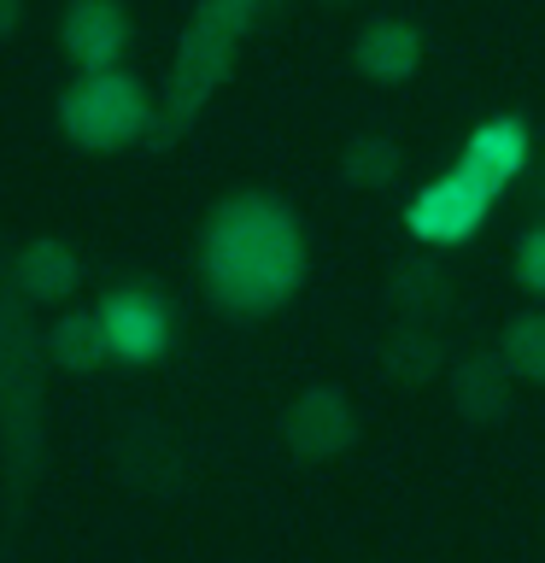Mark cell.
I'll list each match as a JSON object with an SVG mask.
<instances>
[{
	"label": "cell",
	"instance_id": "16",
	"mask_svg": "<svg viewBox=\"0 0 545 563\" xmlns=\"http://www.w3.org/2000/svg\"><path fill=\"white\" fill-rule=\"evenodd\" d=\"M516 276H522L534 294H545V229H527V235H522V246H516Z\"/></svg>",
	"mask_w": 545,
	"mask_h": 563
},
{
	"label": "cell",
	"instance_id": "14",
	"mask_svg": "<svg viewBox=\"0 0 545 563\" xmlns=\"http://www.w3.org/2000/svg\"><path fill=\"white\" fill-rule=\"evenodd\" d=\"M341 170H346V183H358V188H387L399 176V147L381 135H358V141H346Z\"/></svg>",
	"mask_w": 545,
	"mask_h": 563
},
{
	"label": "cell",
	"instance_id": "13",
	"mask_svg": "<svg viewBox=\"0 0 545 563\" xmlns=\"http://www.w3.org/2000/svg\"><path fill=\"white\" fill-rule=\"evenodd\" d=\"M499 358H504L510 376L545 382V311L510 317V329H504V341H499Z\"/></svg>",
	"mask_w": 545,
	"mask_h": 563
},
{
	"label": "cell",
	"instance_id": "6",
	"mask_svg": "<svg viewBox=\"0 0 545 563\" xmlns=\"http://www.w3.org/2000/svg\"><path fill=\"white\" fill-rule=\"evenodd\" d=\"M492 200H499V194L481 188L469 170H452V176H440V183H429L416 194L411 211H404V223H411V235H422V241H464L481 229Z\"/></svg>",
	"mask_w": 545,
	"mask_h": 563
},
{
	"label": "cell",
	"instance_id": "15",
	"mask_svg": "<svg viewBox=\"0 0 545 563\" xmlns=\"http://www.w3.org/2000/svg\"><path fill=\"white\" fill-rule=\"evenodd\" d=\"M440 369V346L429 334H393V346H387V376L399 382H429Z\"/></svg>",
	"mask_w": 545,
	"mask_h": 563
},
{
	"label": "cell",
	"instance_id": "2",
	"mask_svg": "<svg viewBox=\"0 0 545 563\" xmlns=\"http://www.w3.org/2000/svg\"><path fill=\"white\" fill-rule=\"evenodd\" d=\"M258 0H205L200 18L182 35V59H176V82H170V112L153 135H176L182 123L205 106V95L218 88V77L229 70V53H235V35L246 30Z\"/></svg>",
	"mask_w": 545,
	"mask_h": 563
},
{
	"label": "cell",
	"instance_id": "12",
	"mask_svg": "<svg viewBox=\"0 0 545 563\" xmlns=\"http://www.w3.org/2000/svg\"><path fill=\"white\" fill-rule=\"evenodd\" d=\"M47 352L59 358V369H77V376L100 369L105 358H112V346H105V329H100V311H65L59 323H53Z\"/></svg>",
	"mask_w": 545,
	"mask_h": 563
},
{
	"label": "cell",
	"instance_id": "7",
	"mask_svg": "<svg viewBox=\"0 0 545 563\" xmlns=\"http://www.w3.org/2000/svg\"><path fill=\"white\" fill-rule=\"evenodd\" d=\"M59 35H65V53L77 59L82 77H100V70H112L123 59V47H130V12H123L118 0H70Z\"/></svg>",
	"mask_w": 545,
	"mask_h": 563
},
{
	"label": "cell",
	"instance_id": "1",
	"mask_svg": "<svg viewBox=\"0 0 545 563\" xmlns=\"http://www.w3.org/2000/svg\"><path fill=\"white\" fill-rule=\"evenodd\" d=\"M200 271L223 311H276L305 276V235H299L293 211L270 194H235L211 211Z\"/></svg>",
	"mask_w": 545,
	"mask_h": 563
},
{
	"label": "cell",
	"instance_id": "3",
	"mask_svg": "<svg viewBox=\"0 0 545 563\" xmlns=\"http://www.w3.org/2000/svg\"><path fill=\"white\" fill-rule=\"evenodd\" d=\"M59 123L65 135L88 153H112L123 141H141L153 135V106H147V88L123 70H100V77H82L77 88H65L59 100Z\"/></svg>",
	"mask_w": 545,
	"mask_h": 563
},
{
	"label": "cell",
	"instance_id": "10",
	"mask_svg": "<svg viewBox=\"0 0 545 563\" xmlns=\"http://www.w3.org/2000/svg\"><path fill=\"white\" fill-rule=\"evenodd\" d=\"M452 405L469 422H499L510 411V369H504L499 352H469V358L452 369Z\"/></svg>",
	"mask_w": 545,
	"mask_h": 563
},
{
	"label": "cell",
	"instance_id": "8",
	"mask_svg": "<svg viewBox=\"0 0 545 563\" xmlns=\"http://www.w3.org/2000/svg\"><path fill=\"white\" fill-rule=\"evenodd\" d=\"M522 158H527V130H522L516 118H492V123H481V130L469 135V147H464V158H457V170H469L481 188L499 194L510 176L522 170Z\"/></svg>",
	"mask_w": 545,
	"mask_h": 563
},
{
	"label": "cell",
	"instance_id": "17",
	"mask_svg": "<svg viewBox=\"0 0 545 563\" xmlns=\"http://www.w3.org/2000/svg\"><path fill=\"white\" fill-rule=\"evenodd\" d=\"M18 7H24V0H0V42L18 30Z\"/></svg>",
	"mask_w": 545,
	"mask_h": 563
},
{
	"label": "cell",
	"instance_id": "4",
	"mask_svg": "<svg viewBox=\"0 0 545 563\" xmlns=\"http://www.w3.org/2000/svg\"><path fill=\"white\" fill-rule=\"evenodd\" d=\"M100 329H105L112 358L153 364L158 352L170 346V306L158 299V288H147V282H130V288H112L100 299Z\"/></svg>",
	"mask_w": 545,
	"mask_h": 563
},
{
	"label": "cell",
	"instance_id": "9",
	"mask_svg": "<svg viewBox=\"0 0 545 563\" xmlns=\"http://www.w3.org/2000/svg\"><path fill=\"white\" fill-rule=\"evenodd\" d=\"M352 65L376 82H404L422 65V35L411 24H399V18H381V24H369L352 42Z\"/></svg>",
	"mask_w": 545,
	"mask_h": 563
},
{
	"label": "cell",
	"instance_id": "11",
	"mask_svg": "<svg viewBox=\"0 0 545 563\" xmlns=\"http://www.w3.org/2000/svg\"><path fill=\"white\" fill-rule=\"evenodd\" d=\"M77 253H70L65 241H53V235H42V241H30L24 253L12 258V282H18V294L24 299H42V306H53V299H65L70 288H77Z\"/></svg>",
	"mask_w": 545,
	"mask_h": 563
},
{
	"label": "cell",
	"instance_id": "5",
	"mask_svg": "<svg viewBox=\"0 0 545 563\" xmlns=\"http://www.w3.org/2000/svg\"><path fill=\"white\" fill-rule=\"evenodd\" d=\"M281 440H288L293 457L323 464V457H341L352 440H358V411H352V399L341 387H305V394L281 411Z\"/></svg>",
	"mask_w": 545,
	"mask_h": 563
}]
</instances>
